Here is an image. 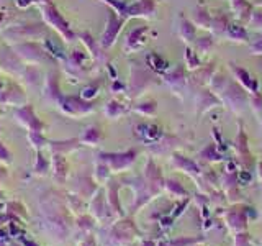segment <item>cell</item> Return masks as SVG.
<instances>
[{"label":"cell","mask_w":262,"mask_h":246,"mask_svg":"<svg viewBox=\"0 0 262 246\" xmlns=\"http://www.w3.org/2000/svg\"><path fill=\"white\" fill-rule=\"evenodd\" d=\"M0 195H2V194H0Z\"/></svg>","instance_id":"13"},{"label":"cell","mask_w":262,"mask_h":246,"mask_svg":"<svg viewBox=\"0 0 262 246\" xmlns=\"http://www.w3.org/2000/svg\"><path fill=\"white\" fill-rule=\"evenodd\" d=\"M12 49L16 53V56L20 57L23 63L35 64L39 63L45 57V49L39 45L33 43V41H23V43H16L12 46Z\"/></svg>","instance_id":"3"},{"label":"cell","mask_w":262,"mask_h":246,"mask_svg":"<svg viewBox=\"0 0 262 246\" xmlns=\"http://www.w3.org/2000/svg\"><path fill=\"white\" fill-rule=\"evenodd\" d=\"M0 69L8 74H18L23 69V61L16 56L12 48H5L0 53Z\"/></svg>","instance_id":"4"},{"label":"cell","mask_w":262,"mask_h":246,"mask_svg":"<svg viewBox=\"0 0 262 246\" xmlns=\"http://www.w3.org/2000/svg\"><path fill=\"white\" fill-rule=\"evenodd\" d=\"M4 209V203H0V210H2Z\"/></svg>","instance_id":"10"},{"label":"cell","mask_w":262,"mask_h":246,"mask_svg":"<svg viewBox=\"0 0 262 246\" xmlns=\"http://www.w3.org/2000/svg\"><path fill=\"white\" fill-rule=\"evenodd\" d=\"M2 2H4V0H0V4H2Z\"/></svg>","instance_id":"12"},{"label":"cell","mask_w":262,"mask_h":246,"mask_svg":"<svg viewBox=\"0 0 262 246\" xmlns=\"http://www.w3.org/2000/svg\"><path fill=\"white\" fill-rule=\"evenodd\" d=\"M39 8H41V12H43V18L48 25H51V27L68 41L74 39V33L69 30L68 22L62 18V15L56 10V7L53 4H43V5H39Z\"/></svg>","instance_id":"1"},{"label":"cell","mask_w":262,"mask_h":246,"mask_svg":"<svg viewBox=\"0 0 262 246\" xmlns=\"http://www.w3.org/2000/svg\"><path fill=\"white\" fill-rule=\"evenodd\" d=\"M0 28H2V18H0Z\"/></svg>","instance_id":"11"},{"label":"cell","mask_w":262,"mask_h":246,"mask_svg":"<svg viewBox=\"0 0 262 246\" xmlns=\"http://www.w3.org/2000/svg\"><path fill=\"white\" fill-rule=\"evenodd\" d=\"M39 76H41L39 71L36 68H30V66L21 72V77H23L25 82H27V87L28 89H36L38 87V84H39Z\"/></svg>","instance_id":"7"},{"label":"cell","mask_w":262,"mask_h":246,"mask_svg":"<svg viewBox=\"0 0 262 246\" xmlns=\"http://www.w3.org/2000/svg\"><path fill=\"white\" fill-rule=\"evenodd\" d=\"M16 120H18L21 125L27 127L30 131H41L43 130V123L39 121V118H36L35 110L30 104L23 105L21 109L16 110Z\"/></svg>","instance_id":"5"},{"label":"cell","mask_w":262,"mask_h":246,"mask_svg":"<svg viewBox=\"0 0 262 246\" xmlns=\"http://www.w3.org/2000/svg\"><path fill=\"white\" fill-rule=\"evenodd\" d=\"M0 102L5 105H21L25 102V95L18 87L10 86V89L4 90V92L0 94Z\"/></svg>","instance_id":"6"},{"label":"cell","mask_w":262,"mask_h":246,"mask_svg":"<svg viewBox=\"0 0 262 246\" xmlns=\"http://www.w3.org/2000/svg\"><path fill=\"white\" fill-rule=\"evenodd\" d=\"M39 35H43V30L38 25H20V27H12L4 31V38L7 41H13V45L36 39Z\"/></svg>","instance_id":"2"},{"label":"cell","mask_w":262,"mask_h":246,"mask_svg":"<svg viewBox=\"0 0 262 246\" xmlns=\"http://www.w3.org/2000/svg\"><path fill=\"white\" fill-rule=\"evenodd\" d=\"M4 92V90H2V80H0V94H2Z\"/></svg>","instance_id":"9"},{"label":"cell","mask_w":262,"mask_h":246,"mask_svg":"<svg viewBox=\"0 0 262 246\" xmlns=\"http://www.w3.org/2000/svg\"><path fill=\"white\" fill-rule=\"evenodd\" d=\"M0 162H4V164L10 162V151L7 150L2 141H0Z\"/></svg>","instance_id":"8"}]
</instances>
